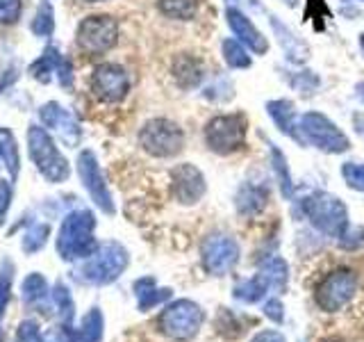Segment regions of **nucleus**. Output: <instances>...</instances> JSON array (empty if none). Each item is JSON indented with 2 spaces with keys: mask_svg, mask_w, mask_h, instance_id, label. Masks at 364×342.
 Here are the masks:
<instances>
[{
  "mask_svg": "<svg viewBox=\"0 0 364 342\" xmlns=\"http://www.w3.org/2000/svg\"><path fill=\"white\" fill-rule=\"evenodd\" d=\"M119 39V23L109 14H91L80 21L77 26V48L85 55H105Z\"/></svg>",
  "mask_w": 364,
  "mask_h": 342,
  "instance_id": "obj_8",
  "label": "nucleus"
},
{
  "mask_svg": "<svg viewBox=\"0 0 364 342\" xmlns=\"http://www.w3.org/2000/svg\"><path fill=\"white\" fill-rule=\"evenodd\" d=\"M203 311L193 301H176L173 306H168L166 311L159 317V326L166 336L176 340H189L198 333V328L203 324Z\"/></svg>",
  "mask_w": 364,
  "mask_h": 342,
  "instance_id": "obj_9",
  "label": "nucleus"
},
{
  "mask_svg": "<svg viewBox=\"0 0 364 342\" xmlns=\"http://www.w3.org/2000/svg\"><path fill=\"white\" fill-rule=\"evenodd\" d=\"M0 162L5 165V169L9 171L11 178L18 176L21 171V153H18V144L16 137L9 128H3L0 125Z\"/></svg>",
  "mask_w": 364,
  "mask_h": 342,
  "instance_id": "obj_22",
  "label": "nucleus"
},
{
  "mask_svg": "<svg viewBox=\"0 0 364 342\" xmlns=\"http://www.w3.org/2000/svg\"><path fill=\"white\" fill-rule=\"evenodd\" d=\"M225 21H228V28L232 30L235 37L242 41L244 46H248V48L253 51L255 55H264L269 51L267 37L257 30L255 23L250 21V16H246L242 9L228 7L225 9Z\"/></svg>",
  "mask_w": 364,
  "mask_h": 342,
  "instance_id": "obj_17",
  "label": "nucleus"
},
{
  "mask_svg": "<svg viewBox=\"0 0 364 342\" xmlns=\"http://www.w3.org/2000/svg\"><path fill=\"white\" fill-rule=\"evenodd\" d=\"M205 71H203V64L200 60L191 55H180L178 60L173 62V78L176 83L182 89H191V87H198L200 80H203Z\"/></svg>",
  "mask_w": 364,
  "mask_h": 342,
  "instance_id": "obj_20",
  "label": "nucleus"
},
{
  "mask_svg": "<svg viewBox=\"0 0 364 342\" xmlns=\"http://www.w3.org/2000/svg\"><path fill=\"white\" fill-rule=\"evenodd\" d=\"M299 130L303 142L316 146L323 153H346L350 148L348 137L321 112H305L299 119Z\"/></svg>",
  "mask_w": 364,
  "mask_h": 342,
  "instance_id": "obj_7",
  "label": "nucleus"
},
{
  "mask_svg": "<svg viewBox=\"0 0 364 342\" xmlns=\"http://www.w3.org/2000/svg\"><path fill=\"white\" fill-rule=\"evenodd\" d=\"M237 260H239V244L235 242V237L214 233L203 242V265L214 276L228 274L235 267Z\"/></svg>",
  "mask_w": 364,
  "mask_h": 342,
  "instance_id": "obj_12",
  "label": "nucleus"
},
{
  "mask_svg": "<svg viewBox=\"0 0 364 342\" xmlns=\"http://www.w3.org/2000/svg\"><path fill=\"white\" fill-rule=\"evenodd\" d=\"M50 301L53 306L57 308V315H60V319L64 324H68L75 315V304H73V296L71 292H68V288L64 283H57L53 292H50Z\"/></svg>",
  "mask_w": 364,
  "mask_h": 342,
  "instance_id": "obj_27",
  "label": "nucleus"
},
{
  "mask_svg": "<svg viewBox=\"0 0 364 342\" xmlns=\"http://www.w3.org/2000/svg\"><path fill=\"white\" fill-rule=\"evenodd\" d=\"M171 190H173L176 201L182 205H193L203 199L205 194V176L198 167L193 165H178L171 171Z\"/></svg>",
  "mask_w": 364,
  "mask_h": 342,
  "instance_id": "obj_16",
  "label": "nucleus"
},
{
  "mask_svg": "<svg viewBox=\"0 0 364 342\" xmlns=\"http://www.w3.org/2000/svg\"><path fill=\"white\" fill-rule=\"evenodd\" d=\"M28 153L32 157L34 167L48 182H64L71 176L66 157L60 153L50 133L41 125H30L28 128Z\"/></svg>",
  "mask_w": 364,
  "mask_h": 342,
  "instance_id": "obj_3",
  "label": "nucleus"
},
{
  "mask_svg": "<svg viewBox=\"0 0 364 342\" xmlns=\"http://www.w3.org/2000/svg\"><path fill=\"white\" fill-rule=\"evenodd\" d=\"M134 292H136V299H139L141 311H148V308L162 304L171 296V290H155V281L153 279L136 281L134 283Z\"/></svg>",
  "mask_w": 364,
  "mask_h": 342,
  "instance_id": "obj_26",
  "label": "nucleus"
},
{
  "mask_svg": "<svg viewBox=\"0 0 364 342\" xmlns=\"http://www.w3.org/2000/svg\"><path fill=\"white\" fill-rule=\"evenodd\" d=\"M18 78V73L14 71V68H9V71L5 73V76H0V94H3V91L14 83V80Z\"/></svg>",
  "mask_w": 364,
  "mask_h": 342,
  "instance_id": "obj_38",
  "label": "nucleus"
},
{
  "mask_svg": "<svg viewBox=\"0 0 364 342\" xmlns=\"http://www.w3.org/2000/svg\"><path fill=\"white\" fill-rule=\"evenodd\" d=\"M221 51H223V60L230 68H248L250 66V55L244 48L242 41L237 39H225L221 43Z\"/></svg>",
  "mask_w": 364,
  "mask_h": 342,
  "instance_id": "obj_29",
  "label": "nucleus"
},
{
  "mask_svg": "<svg viewBox=\"0 0 364 342\" xmlns=\"http://www.w3.org/2000/svg\"><path fill=\"white\" fill-rule=\"evenodd\" d=\"M18 342H46V338L34 322H23L18 326Z\"/></svg>",
  "mask_w": 364,
  "mask_h": 342,
  "instance_id": "obj_36",
  "label": "nucleus"
},
{
  "mask_svg": "<svg viewBox=\"0 0 364 342\" xmlns=\"http://www.w3.org/2000/svg\"><path fill=\"white\" fill-rule=\"evenodd\" d=\"M291 87H294L296 91H301V94L310 96L312 91L318 87V78H316L312 71H301V73H296V76L291 78Z\"/></svg>",
  "mask_w": 364,
  "mask_h": 342,
  "instance_id": "obj_35",
  "label": "nucleus"
},
{
  "mask_svg": "<svg viewBox=\"0 0 364 342\" xmlns=\"http://www.w3.org/2000/svg\"><path fill=\"white\" fill-rule=\"evenodd\" d=\"M32 32L37 37H53L55 32V9L50 5V0H41L37 7V14L32 21Z\"/></svg>",
  "mask_w": 364,
  "mask_h": 342,
  "instance_id": "obj_28",
  "label": "nucleus"
},
{
  "mask_svg": "<svg viewBox=\"0 0 364 342\" xmlns=\"http://www.w3.org/2000/svg\"><path fill=\"white\" fill-rule=\"evenodd\" d=\"M91 89L105 103H119L130 91V76L119 64H100L91 73Z\"/></svg>",
  "mask_w": 364,
  "mask_h": 342,
  "instance_id": "obj_13",
  "label": "nucleus"
},
{
  "mask_svg": "<svg viewBox=\"0 0 364 342\" xmlns=\"http://www.w3.org/2000/svg\"><path fill=\"white\" fill-rule=\"evenodd\" d=\"M341 176H344L346 185L358 190V192H364V162L358 165V162H346L341 167Z\"/></svg>",
  "mask_w": 364,
  "mask_h": 342,
  "instance_id": "obj_33",
  "label": "nucleus"
},
{
  "mask_svg": "<svg viewBox=\"0 0 364 342\" xmlns=\"http://www.w3.org/2000/svg\"><path fill=\"white\" fill-rule=\"evenodd\" d=\"M96 217L91 210H73L64 217L57 233V254L64 260H85L96 251Z\"/></svg>",
  "mask_w": 364,
  "mask_h": 342,
  "instance_id": "obj_1",
  "label": "nucleus"
},
{
  "mask_svg": "<svg viewBox=\"0 0 364 342\" xmlns=\"http://www.w3.org/2000/svg\"><path fill=\"white\" fill-rule=\"evenodd\" d=\"M21 296H23V304L28 308H46L50 304V290H48V283L41 276V274L32 271L30 276L23 281L21 285Z\"/></svg>",
  "mask_w": 364,
  "mask_h": 342,
  "instance_id": "obj_19",
  "label": "nucleus"
},
{
  "mask_svg": "<svg viewBox=\"0 0 364 342\" xmlns=\"http://www.w3.org/2000/svg\"><path fill=\"white\" fill-rule=\"evenodd\" d=\"M267 308H269V315H271L273 319H280V313H278V311H280V306H278L276 301H271Z\"/></svg>",
  "mask_w": 364,
  "mask_h": 342,
  "instance_id": "obj_41",
  "label": "nucleus"
},
{
  "mask_svg": "<svg viewBox=\"0 0 364 342\" xmlns=\"http://www.w3.org/2000/svg\"><path fill=\"white\" fill-rule=\"evenodd\" d=\"M271 28L276 30L278 41H280V46L284 48V53H287L289 60H291V62H305V57H307V46H305L299 37H294V32H291L287 26H282V23H280L276 16H271Z\"/></svg>",
  "mask_w": 364,
  "mask_h": 342,
  "instance_id": "obj_21",
  "label": "nucleus"
},
{
  "mask_svg": "<svg viewBox=\"0 0 364 342\" xmlns=\"http://www.w3.org/2000/svg\"><path fill=\"white\" fill-rule=\"evenodd\" d=\"M271 162H273V171H276V176L280 180V190L284 197H291V176H289V169H287V157L280 151L276 144H271Z\"/></svg>",
  "mask_w": 364,
  "mask_h": 342,
  "instance_id": "obj_31",
  "label": "nucleus"
},
{
  "mask_svg": "<svg viewBox=\"0 0 364 342\" xmlns=\"http://www.w3.org/2000/svg\"><path fill=\"white\" fill-rule=\"evenodd\" d=\"M269 192L259 185H244L237 194V210L242 214H255L267 205Z\"/></svg>",
  "mask_w": 364,
  "mask_h": 342,
  "instance_id": "obj_23",
  "label": "nucleus"
},
{
  "mask_svg": "<svg viewBox=\"0 0 364 342\" xmlns=\"http://www.w3.org/2000/svg\"><path fill=\"white\" fill-rule=\"evenodd\" d=\"M157 7L164 16L176 21H191L198 14V0H157Z\"/></svg>",
  "mask_w": 364,
  "mask_h": 342,
  "instance_id": "obj_25",
  "label": "nucleus"
},
{
  "mask_svg": "<svg viewBox=\"0 0 364 342\" xmlns=\"http://www.w3.org/2000/svg\"><path fill=\"white\" fill-rule=\"evenodd\" d=\"M23 3L21 0H0V26H11L21 19Z\"/></svg>",
  "mask_w": 364,
  "mask_h": 342,
  "instance_id": "obj_34",
  "label": "nucleus"
},
{
  "mask_svg": "<svg viewBox=\"0 0 364 342\" xmlns=\"http://www.w3.org/2000/svg\"><path fill=\"white\" fill-rule=\"evenodd\" d=\"M87 3H102V0H87Z\"/></svg>",
  "mask_w": 364,
  "mask_h": 342,
  "instance_id": "obj_42",
  "label": "nucleus"
},
{
  "mask_svg": "<svg viewBox=\"0 0 364 342\" xmlns=\"http://www.w3.org/2000/svg\"><path fill=\"white\" fill-rule=\"evenodd\" d=\"M11 281H14V265H11V260H3L0 262V319H3L5 308L9 304Z\"/></svg>",
  "mask_w": 364,
  "mask_h": 342,
  "instance_id": "obj_32",
  "label": "nucleus"
},
{
  "mask_svg": "<svg viewBox=\"0 0 364 342\" xmlns=\"http://www.w3.org/2000/svg\"><path fill=\"white\" fill-rule=\"evenodd\" d=\"M30 73L34 80H39V83H48L50 73H55L64 89L73 87V66L55 46H46L39 60L30 66Z\"/></svg>",
  "mask_w": 364,
  "mask_h": 342,
  "instance_id": "obj_15",
  "label": "nucleus"
},
{
  "mask_svg": "<svg viewBox=\"0 0 364 342\" xmlns=\"http://www.w3.org/2000/svg\"><path fill=\"white\" fill-rule=\"evenodd\" d=\"M139 146L153 157H176L185 148V133L171 119H151L139 130Z\"/></svg>",
  "mask_w": 364,
  "mask_h": 342,
  "instance_id": "obj_6",
  "label": "nucleus"
},
{
  "mask_svg": "<svg viewBox=\"0 0 364 342\" xmlns=\"http://www.w3.org/2000/svg\"><path fill=\"white\" fill-rule=\"evenodd\" d=\"M128 260H130L128 251L119 242H102L75 269V279L87 285H107L112 281H117L125 271Z\"/></svg>",
  "mask_w": 364,
  "mask_h": 342,
  "instance_id": "obj_2",
  "label": "nucleus"
},
{
  "mask_svg": "<svg viewBox=\"0 0 364 342\" xmlns=\"http://www.w3.org/2000/svg\"><path fill=\"white\" fill-rule=\"evenodd\" d=\"M248 121L244 114H221L205 125V144L219 155H230L242 151L246 144Z\"/></svg>",
  "mask_w": 364,
  "mask_h": 342,
  "instance_id": "obj_5",
  "label": "nucleus"
},
{
  "mask_svg": "<svg viewBox=\"0 0 364 342\" xmlns=\"http://www.w3.org/2000/svg\"><path fill=\"white\" fill-rule=\"evenodd\" d=\"M100 338H102V315L98 308H91L82 317L77 331H73V342H100Z\"/></svg>",
  "mask_w": 364,
  "mask_h": 342,
  "instance_id": "obj_24",
  "label": "nucleus"
},
{
  "mask_svg": "<svg viewBox=\"0 0 364 342\" xmlns=\"http://www.w3.org/2000/svg\"><path fill=\"white\" fill-rule=\"evenodd\" d=\"M267 112H269V117L276 121L280 133H284L287 137H291V140H296V142H303L301 130H299V121H296V110H294L291 100H284V98L269 100L267 103Z\"/></svg>",
  "mask_w": 364,
  "mask_h": 342,
  "instance_id": "obj_18",
  "label": "nucleus"
},
{
  "mask_svg": "<svg viewBox=\"0 0 364 342\" xmlns=\"http://www.w3.org/2000/svg\"><path fill=\"white\" fill-rule=\"evenodd\" d=\"M0 342H3V333H0Z\"/></svg>",
  "mask_w": 364,
  "mask_h": 342,
  "instance_id": "obj_43",
  "label": "nucleus"
},
{
  "mask_svg": "<svg viewBox=\"0 0 364 342\" xmlns=\"http://www.w3.org/2000/svg\"><path fill=\"white\" fill-rule=\"evenodd\" d=\"M253 342H284V338L276 331H267V333H259Z\"/></svg>",
  "mask_w": 364,
  "mask_h": 342,
  "instance_id": "obj_39",
  "label": "nucleus"
},
{
  "mask_svg": "<svg viewBox=\"0 0 364 342\" xmlns=\"http://www.w3.org/2000/svg\"><path fill=\"white\" fill-rule=\"evenodd\" d=\"M77 176L82 180L85 190L89 192L91 201H94L105 214H114V201L105 182V176H102V171H100L96 153L89 151V148L80 151L77 155Z\"/></svg>",
  "mask_w": 364,
  "mask_h": 342,
  "instance_id": "obj_10",
  "label": "nucleus"
},
{
  "mask_svg": "<svg viewBox=\"0 0 364 342\" xmlns=\"http://www.w3.org/2000/svg\"><path fill=\"white\" fill-rule=\"evenodd\" d=\"M303 212L318 231L333 237H341L348 226V212L346 205L333 194L314 192L303 199Z\"/></svg>",
  "mask_w": 364,
  "mask_h": 342,
  "instance_id": "obj_4",
  "label": "nucleus"
},
{
  "mask_svg": "<svg viewBox=\"0 0 364 342\" xmlns=\"http://www.w3.org/2000/svg\"><path fill=\"white\" fill-rule=\"evenodd\" d=\"M39 121L46 130L55 133L60 137V142L68 148H75L82 140V128H80L77 119L71 114V110H66L64 105L55 100L43 103L39 108Z\"/></svg>",
  "mask_w": 364,
  "mask_h": 342,
  "instance_id": "obj_11",
  "label": "nucleus"
},
{
  "mask_svg": "<svg viewBox=\"0 0 364 342\" xmlns=\"http://www.w3.org/2000/svg\"><path fill=\"white\" fill-rule=\"evenodd\" d=\"M355 288H358V279H355V274H353V271H344V269L333 271V274H328V276L323 279L321 285H318L316 301L328 313L339 311V308L353 296Z\"/></svg>",
  "mask_w": 364,
  "mask_h": 342,
  "instance_id": "obj_14",
  "label": "nucleus"
},
{
  "mask_svg": "<svg viewBox=\"0 0 364 342\" xmlns=\"http://www.w3.org/2000/svg\"><path fill=\"white\" fill-rule=\"evenodd\" d=\"M48 233H50V226L48 224H34L30 226L26 235L21 239V249L26 251V254H37L46 247V239H48Z\"/></svg>",
  "mask_w": 364,
  "mask_h": 342,
  "instance_id": "obj_30",
  "label": "nucleus"
},
{
  "mask_svg": "<svg viewBox=\"0 0 364 342\" xmlns=\"http://www.w3.org/2000/svg\"><path fill=\"white\" fill-rule=\"evenodd\" d=\"M9 205H11V187L9 182H0V224L5 222Z\"/></svg>",
  "mask_w": 364,
  "mask_h": 342,
  "instance_id": "obj_37",
  "label": "nucleus"
},
{
  "mask_svg": "<svg viewBox=\"0 0 364 342\" xmlns=\"http://www.w3.org/2000/svg\"><path fill=\"white\" fill-rule=\"evenodd\" d=\"M353 123H355V130L364 137V114H353Z\"/></svg>",
  "mask_w": 364,
  "mask_h": 342,
  "instance_id": "obj_40",
  "label": "nucleus"
}]
</instances>
